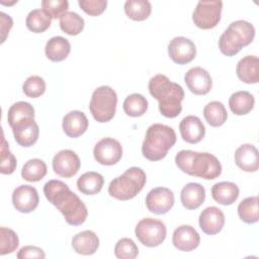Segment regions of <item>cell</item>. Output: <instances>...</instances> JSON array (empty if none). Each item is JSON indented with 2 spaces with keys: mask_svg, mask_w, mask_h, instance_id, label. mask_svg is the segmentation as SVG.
I'll use <instances>...</instances> for the list:
<instances>
[{
  "mask_svg": "<svg viewBox=\"0 0 259 259\" xmlns=\"http://www.w3.org/2000/svg\"><path fill=\"white\" fill-rule=\"evenodd\" d=\"M122 107L123 111L128 116H142L148 109V100L142 94L134 93L124 99Z\"/></svg>",
  "mask_w": 259,
  "mask_h": 259,
  "instance_id": "cell-34",
  "label": "cell"
},
{
  "mask_svg": "<svg viewBox=\"0 0 259 259\" xmlns=\"http://www.w3.org/2000/svg\"><path fill=\"white\" fill-rule=\"evenodd\" d=\"M205 199L204 187L195 182L187 183L181 190L180 200L182 205L189 210L198 208Z\"/></svg>",
  "mask_w": 259,
  "mask_h": 259,
  "instance_id": "cell-23",
  "label": "cell"
},
{
  "mask_svg": "<svg viewBox=\"0 0 259 259\" xmlns=\"http://www.w3.org/2000/svg\"><path fill=\"white\" fill-rule=\"evenodd\" d=\"M17 258L24 259V258H41L46 257V254L42 249L36 246H24L22 247L16 254Z\"/></svg>",
  "mask_w": 259,
  "mask_h": 259,
  "instance_id": "cell-43",
  "label": "cell"
},
{
  "mask_svg": "<svg viewBox=\"0 0 259 259\" xmlns=\"http://www.w3.org/2000/svg\"><path fill=\"white\" fill-rule=\"evenodd\" d=\"M19 244L16 233L5 227L0 228V255H6L14 252Z\"/></svg>",
  "mask_w": 259,
  "mask_h": 259,
  "instance_id": "cell-37",
  "label": "cell"
},
{
  "mask_svg": "<svg viewBox=\"0 0 259 259\" xmlns=\"http://www.w3.org/2000/svg\"><path fill=\"white\" fill-rule=\"evenodd\" d=\"M139 254V248L130 238H121L114 247V255L118 259H134Z\"/></svg>",
  "mask_w": 259,
  "mask_h": 259,
  "instance_id": "cell-38",
  "label": "cell"
},
{
  "mask_svg": "<svg viewBox=\"0 0 259 259\" xmlns=\"http://www.w3.org/2000/svg\"><path fill=\"white\" fill-rule=\"evenodd\" d=\"M168 55L174 63L185 65L195 58L196 48L191 39L184 36H176L168 44Z\"/></svg>",
  "mask_w": 259,
  "mask_h": 259,
  "instance_id": "cell-11",
  "label": "cell"
},
{
  "mask_svg": "<svg viewBox=\"0 0 259 259\" xmlns=\"http://www.w3.org/2000/svg\"><path fill=\"white\" fill-rule=\"evenodd\" d=\"M123 7L126 16L135 21L146 20L152 12V5L147 0H127Z\"/></svg>",
  "mask_w": 259,
  "mask_h": 259,
  "instance_id": "cell-30",
  "label": "cell"
},
{
  "mask_svg": "<svg viewBox=\"0 0 259 259\" xmlns=\"http://www.w3.org/2000/svg\"><path fill=\"white\" fill-rule=\"evenodd\" d=\"M175 163L182 172L206 180L215 179L222 173L219 159L210 153L182 150L176 154Z\"/></svg>",
  "mask_w": 259,
  "mask_h": 259,
  "instance_id": "cell-3",
  "label": "cell"
},
{
  "mask_svg": "<svg viewBox=\"0 0 259 259\" xmlns=\"http://www.w3.org/2000/svg\"><path fill=\"white\" fill-rule=\"evenodd\" d=\"M176 139V133L171 126L162 123L150 125L142 145L143 156L150 161L162 160L175 145Z\"/></svg>",
  "mask_w": 259,
  "mask_h": 259,
  "instance_id": "cell-4",
  "label": "cell"
},
{
  "mask_svg": "<svg viewBox=\"0 0 259 259\" xmlns=\"http://www.w3.org/2000/svg\"><path fill=\"white\" fill-rule=\"evenodd\" d=\"M255 104L254 96L245 90L233 93L229 99L231 111L236 115H244L249 113Z\"/></svg>",
  "mask_w": 259,
  "mask_h": 259,
  "instance_id": "cell-28",
  "label": "cell"
},
{
  "mask_svg": "<svg viewBox=\"0 0 259 259\" xmlns=\"http://www.w3.org/2000/svg\"><path fill=\"white\" fill-rule=\"evenodd\" d=\"M184 82L187 88L195 95H205L212 87L209 73L201 67L189 69L184 76Z\"/></svg>",
  "mask_w": 259,
  "mask_h": 259,
  "instance_id": "cell-15",
  "label": "cell"
},
{
  "mask_svg": "<svg viewBox=\"0 0 259 259\" xmlns=\"http://www.w3.org/2000/svg\"><path fill=\"white\" fill-rule=\"evenodd\" d=\"M22 90L27 97L37 98L46 91V81L40 76L32 75L24 81Z\"/></svg>",
  "mask_w": 259,
  "mask_h": 259,
  "instance_id": "cell-39",
  "label": "cell"
},
{
  "mask_svg": "<svg viewBox=\"0 0 259 259\" xmlns=\"http://www.w3.org/2000/svg\"><path fill=\"white\" fill-rule=\"evenodd\" d=\"M39 202L37 190L30 185H20L12 193L13 206L22 213H28L34 210Z\"/></svg>",
  "mask_w": 259,
  "mask_h": 259,
  "instance_id": "cell-14",
  "label": "cell"
},
{
  "mask_svg": "<svg viewBox=\"0 0 259 259\" xmlns=\"http://www.w3.org/2000/svg\"><path fill=\"white\" fill-rule=\"evenodd\" d=\"M238 78L247 84L259 82V59L256 56H246L242 58L236 67Z\"/></svg>",
  "mask_w": 259,
  "mask_h": 259,
  "instance_id": "cell-22",
  "label": "cell"
},
{
  "mask_svg": "<svg viewBox=\"0 0 259 259\" xmlns=\"http://www.w3.org/2000/svg\"><path fill=\"white\" fill-rule=\"evenodd\" d=\"M203 116L210 126L218 127L227 121L228 112L222 102L211 101L204 106Z\"/></svg>",
  "mask_w": 259,
  "mask_h": 259,
  "instance_id": "cell-29",
  "label": "cell"
},
{
  "mask_svg": "<svg viewBox=\"0 0 259 259\" xmlns=\"http://www.w3.org/2000/svg\"><path fill=\"white\" fill-rule=\"evenodd\" d=\"M64 133L70 138H78L88 128V119L84 112L73 110L63 117L62 122Z\"/></svg>",
  "mask_w": 259,
  "mask_h": 259,
  "instance_id": "cell-21",
  "label": "cell"
},
{
  "mask_svg": "<svg viewBox=\"0 0 259 259\" xmlns=\"http://www.w3.org/2000/svg\"><path fill=\"white\" fill-rule=\"evenodd\" d=\"M180 135L188 144L199 143L205 135V127L202 121L195 115H188L184 117L179 123Z\"/></svg>",
  "mask_w": 259,
  "mask_h": 259,
  "instance_id": "cell-19",
  "label": "cell"
},
{
  "mask_svg": "<svg viewBox=\"0 0 259 259\" xmlns=\"http://www.w3.org/2000/svg\"><path fill=\"white\" fill-rule=\"evenodd\" d=\"M17 161L15 156L10 152L9 145L7 144L4 135L2 136L1 144V166L0 172L2 174H12L15 171Z\"/></svg>",
  "mask_w": 259,
  "mask_h": 259,
  "instance_id": "cell-40",
  "label": "cell"
},
{
  "mask_svg": "<svg viewBox=\"0 0 259 259\" xmlns=\"http://www.w3.org/2000/svg\"><path fill=\"white\" fill-rule=\"evenodd\" d=\"M145 171L139 167H131L123 174L110 181L108 193L118 200H130L142 191L146 184Z\"/></svg>",
  "mask_w": 259,
  "mask_h": 259,
  "instance_id": "cell-6",
  "label": "cell"
},
{
  "mask_svg": "<svg viewBox=\"0 0 259 259\" xmlns=\"http://www.w3.org/2000/svg\"><path fill=\"white\" fill-rule=\"evenodd\" d=\"M116 104V92L109 86H100L92 93L89 109L96 121L107 122L113 118Z\"/></svg>",
  "mask_w": 259,
  "mask_h": 259,
  "instance_id": "cell-7",
  "label": "cell"
},
{
  "mask_svg": "<svg viewBox=\"0 0 259 259\" xmlns=\"http://www.w3.org/2000/svg\"><path fill=\"white\" fill-rule=\"evenodd\" d=\"M239 193V187L230 181H222L215 183L211 187V196L213 200L222 205L233 204L237 200Z\"/></svg>",
  "mask_w": 259,
  "mask_h": 259,
  "instance_id": "cell-25",
  "label": "cell"
},
{
  "mask_svg": "<svg viewBox=\"0 0 259 259\" xmlns=\"http://www.w3.org/2000/svg\"><path fill=\"white\" fill-rule=\"evenodd\" d=\"M71 52V45L69 40L63 36H53L50 38L45 48L46 56L52 62L64 61Z\"/></svg>",
  "mask_w": 259,
  "mask_h": 259,
  "instance_id": "cell-26",
  "label": "cell"
},
{
  "mask_svg": "<svg viewBox=\"0 0 259 259\" xmlns=\"http://www.w3.org/2000/svg\"><path fill=\"white\" fill-rule=\"evenodd\" d=\"M0 15H1V32H2V42H4L5 38H6V35L7 33H9V30L11 29L12 27V19L9 15L5 14L4 12H0Z\"/></svg>",
  "mask_w": 259,
  "mask_h": 259,
  "instance_id": "cell-44",
  "label": "cell"
},
{
  "mask_svg": "<svg viewBox=\"0 0 259 259\" xmlns=\"http://www.w3.org/2000/svg\"><path fill=\"white\" fill-rule=\"evenodd\" d=\"M236 165L245 172H255L259 168V154L255 146L244 144L235 152Z\"/></svg>",
  "mask_w": 259,
  "mask_h": 259,
  "instance_id": "cell-20",
  "label": "cell"
},
{
  "mask_svg": "<svg viewBox=\"0 0 259 259\" xmlns=\"http://www.w3.org/2000/svg\"><path fill=\"white\" fill-rule=\"evenodd\" d=\"M223 2L215 1H199L192 13V21L201 29H210L218 25L221 20Z\"/></svg>",
  "mask_w": 259,
  "mask_h": 259,
  "instance_id": "cell-9",
  "label": "cell"
},
{
  "mask_svg": "<svg viewBox=\"0 0 259 259\" xmlns=\"http://www.w3.org/2000/svg\"><path fill=\"white\" fill-rule=\"evenodd\" d=\"M147 208L155 214H165L174 205V194L167 187H156L146 196Z\"/></svg>",
  "mask_w": 259,
  "mask_h": 259,
  "instance_id": "cell-13",
  "label": "cell"
},
{
  "mask_svg": "<svg viewBox=\"0 0 259 259\" xmlns=\"http://www.w3.org/2000/svg\"><path fill=\"white\" fill-rule=\"evenodd\" d=\"M198 224L204 234L215 235L224 228L225 214L219 207L208 206L200 212Z\"/></svg>",
  "mask_w": 259,
  "mask_h": 259,
  "instance_id": "cell-18",
  "label": "cell"
},
{
  "mask_svg": "<svg viewBox=\"0 0 259 259\" xmlns=\"http://www.w3.org/2000/svg\"><path fill=\"white\" fill-rule=\"evenodd\" d=\"M148 87L150 94L159 101V110L163 116L174 118L181 113L184 90L179 84L170 81L163 74H158L150 79Z\"/></svg>",
  "mask_w": 259,
  "mask_h": 259,
  "instance_id": "cell-2",
  "label": "cell"
},
{
  "mask_svg": "<svg viewBox=\"0 0 259 259\" xmlns=\"http://www.w3.org/2000/svg\"><path fill=\"white\" fill-rule=\"evenodd\" d=\"M72 247L78 254L92 255L97 251L99 247V238L94 232L86 230L78 233L73 237Z\"/></svg>",
  "mask_w": 259,
  "mask_h": 259,
  "instance_id": "cell-24",
  "label": "cell"
},
{
  "mask_svg": "<svg viewBox=\"0 0 259 259\" xmlns=\"http://www.w3.org/2000/svg\"><path fill=\"white\" fill-rule=\"evenodd\" d=\"M255 36L253 24L245 20H236L229 24L219 39V49L225 56L237 55L243 47L250 45Z\"/></svg>",
  "mask_w": 259,
  "mask_h": 259,
  "instance_id": "cell-5",
  "label": "cell"
},
{
  "mask_svg": "<svg viewBox=\"0 0 259 259\" xmlns=\"http://www.w3.org/2000/svg\"><path fill=\"white\" fill-rule=\"evenodd\" d=\"M78 4L80 8L88 15L97 16L100 15L106 8V0H79Z\"/></svg>",
  "mask_w": 259,
  "mask_h": 259,
  "instance_id": "cell-42",
  "label": "cell"
},
{
  "mask_svg": "<svg viewBox=\"0 0 259 259\" xmlns=\"http://www.w3.org/2000/svg\"><path fill=\"white\" fill-rule=\"evenodd\" d=\"M52 23V17L44 9H33L31 10L25 19L26 27L34 32L41 33L46 31Z\"/></svg>",
  "mask_w": 259,
  "mask_h": 259,
  "instance_id": "cell-31",
  "label": "cell"
},
{
  "mask_svg": "<svg viewBox=\"0 0 259 259\" xmlns=\"http://www.w3.org/2000/svg\"><path fill=\"white\" fill-rule=\"evenodd\" d=\"M53 170L60 177L70 178L77 174L81 162L78 155L72 150H62L53 158Z\"/></svg>",
  "mask_w": 259,
  "mask_h": 259,
  "instance_id": "cell-12",
  "label": "cell"
},
{
  "mask_svg": "<svg viewBox=\"0 0 259 259\" xmlns=\"http://www.w3.org/2000/svg\"><path fill=\"white\" fill-rule=\"evenodd\" d=\"M94 159L101 165L111 166L119 162L122 157V147L113 138H103L93 149Z\"/></svg>",
  "mask_w": 259,
  "mask_h": 259,
  "instance_id": "cell-10",
  "label": "cell"
},
{
  "mask_svg": "<svg viewBox=\"0 0 259 259\" xmlns=\"http://www.w3.org/2000/svg\"><path fill=\"white\" fill-rule=\"evenodd\" d=\"M238 214L242 222L255 224L258 222V197L250 196L243 199L238 205Z\"/></svg>",
  "mask_w": 259,
  "mask_h": 259,
  "instance_id": "cell-35",
  "label": "cell"
},
{
  "mask_svg": "<svg viewBox=\"0 0 259 259\" xmlns=\"http://www.w3.org/2000/svg\"><path fill=\"white\" fill-rule=\"evenodd\" d=\"M14 140L16 143L24 148L33 146L38 139L39 128L34 118L23 119L11 126Z\"/></svg>",
  "mask_w": 259,
  "mask_h": 259,
  "instance_id": "cell-16",
  "label": "cell"
},
{
  "mask_svg": "<svg viewBox=\"0 0 259 259\" xmlns=\"http://www.w3.org/2000/svg\"><path fill=\"white\" fill-rule=\"evenodd\" d=\"M172 243L179 251L189 252L198 247L200 237L193 227L189 225H182L176 228L173 232Z\"/></svg>",
  "mask_w": 259,
  "mask_h": 259,
  "instance_id": "cell-17",
  "label": "cell"
},
{
  "mask_svg": "<svg viewBox=\"0 0 259 259\" xmlns=\"http://www.w3.org/2000/svg\"><path fill=\"white\" fill-rule=\"evenodd\" d=\"M135 234L144 246L153 248L164 242L167 230L165 224L161 220L146 218L137 224Z\"/></svg>",
  "mask_w": 259,
  "mask_h": 259,
  "instance_id": "cell-8",
  "label": "cell"
},
{
  "mask_svg": "<svg viewBox=\"0 0 259 259\" xmlns=\"http://www.w3.org/2000/svg\"><path fill=\"white\" fill-rule=\"evenodd\" d=\"M60 27L69 35H77L84 28V19L78 13L68 11L60 18Z\"/></svg>",
  "mask_w": 259,
  "mask_h": 259,
  "instance_id": "cell-36",
  "label": "cell"
},
{
  "mask_svg": "<svg viewBox=\"0 0 259 259\" xmlns=\"http://www.w3.org/2000/svg\"><path fill=\"white\" fill-rule=\"evenodd\" d=\"M42 9L53 18H61L68 12L69 2L67 0H44L41 1Z\"/></svg>",
  "mask_w": 259,
  "mask_h": 259,
  "instance_id": "cell-41",
  "label": "cell"
},
{
  "mask_svg": "<svg viewBox=\"0 0 259 259\" xmlns=\"http://www.w3.org/2000/svg\"><path fill=\"white\" fill-rule=\"evenodd\" d=\"M26 118H34V108L30 103L25 101H18L9 107L7 120L10 127Z\"/></svg>",
  "mask_w": 259,
  "mask_h": 259,
  "instance_id": "cell-33",
  "label": "cell"
},
{
  "mask_svg": "<svg viewBox=\"0 0 259 259\" xmlns=\"http://www.w3.org/2000/svg\"><path fill=\"white\" fill-rule=\"evenodd\" d=\"M44 194L49 202L60 210L69 225L79 226L86 221L88 210L85 203L65 182L54 179L48 181L44 186Z\"/></svg>",
  "mask_w": 259,
  "mask_h": 259,
  "instance_id": "cell-1",
  "label": "cell"
},
{
  "mask_svg": "<svg viewBox=\"0 0 259 259\" xmlns=\"http://www.w3.org/2000/svg\"><path fill=\"white\" fill-rule=\"evenodd\" d=\"M104 184V178L101 174L94 171L85 172L77 180L78 190L85 195H94L100 192Z\"/></svg>",
  "mask_w": 259,
  "mask_h": 259,
  "instance_id": "cell-27",
  "label": "cell"
},
{
  "mask_svg": "<svg viewBox=\"0 0 259 259\" xmlns=\"http://www.w3.org/2000/svg\"><path fill=\"white\" fill-rule=\"evenodd\" d=\"M48 172L46 163L37 158L28 160L22 167L21 176L28 182H37L41 180Z\"/></svg>",
  "mask_w": 259,
  "mask_h": 259,
  "instance_id": "cell-32",
  "label": "cell"
}]
</instances>
